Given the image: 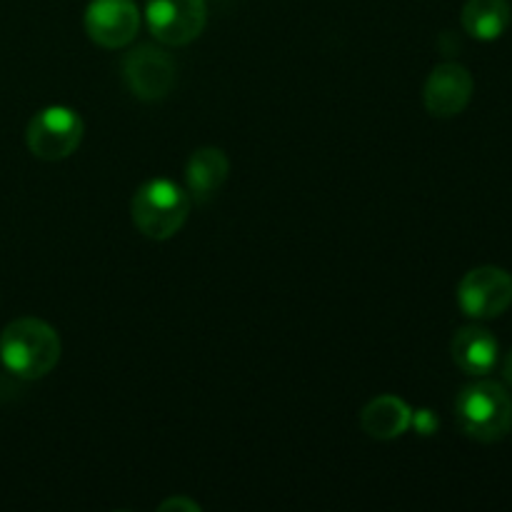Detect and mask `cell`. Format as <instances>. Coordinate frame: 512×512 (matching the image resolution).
Returning <instances> with one entry per match:
<instances>
[{"mask_svg": "<svg viewBox=\"0 0 512 512\" xmlns=\"http://www.w3.org/2000/svg\"><path fill=\"white\" fill-rule=\"evenodd\" d=\"M83 133V120L75 110L63 108V105H50V108H43L30 118L28 130H25V143L35 158L55 163V160L70 158L80 148Z\"/></svg>", "mask_w": 512, "mask_h": 512, "instance_id": "cell-4", "label": "cell"}, {"mask_svg": "<svg viewBox=\"0 0 512 512\" xmlns=\"http://www.w3.org/2000/svg\"><path fill=\"white\" fill-rule=\"evenodd\" d=\"M413 410L395 395H378L360 413V425L375 440H395L408 433Z\"/></svg>", "mask_w": 512, "mask_h": 512, "instance_id": "cell-12", "label": "cell"}, {"mask_svg": "<svg viewBox=\"0 0 512 512\" xmlns=\"http://www.w3.org/2000/svg\"><path fill=\"white\" fill-rule=\"evenodd\" d=\"M498 353L495 335L480 325L460 328L450 343V355H453L455 365L468 375H488L498 363Z\"/></svg>", "mask_w": 512, "mask_h": 512, "instance_id": "cell-10", "label": "cell"}, {"mask_svg": "<svg viewBox=\"0 0 512 512\" xmlns=\"http://www.w3.org/2000/svg\"><path fill=\"white\" fill-rule=\"evenodd\" d=\"M458 305L468 318H500L512 305V275L498 265H480L458 285Z\"/></svg>", "mask_w": 512, "mask_h": 512, "instance_id": "cell-5", "label": "cell"}, {"mask_svg": "<svg viewBox=\"0 0 512 512\" xmlns=\"http://www.w3.org/2000/svg\"><path fill=\"white\" fill-rule=\"evenodd\" d=\"M230 173L228 155L220 148H200L190 155L188 168H185V183L188 195L195 203H208L218 190L223 188Z\"/></svg>", "mask_w": 512, "mask_h": 512, "instance_id": "cell-11", "label": "cell"}, {"mask_svg": "<svg viewBox=\"0 0 512 512\" xmlns=\"http://www.w3.org/2000/svg\"><path fill=\"white\" fill-rule=\"evenodd\" d=\"M123 80L138 100H163L175 85V60L163 48L138 45L123 58Z\"/></svg>", "mask_w": 512, "mask_h": 512, "instance_id": "cell-7", "label": "cell"}, {"mask_svg": "<svg viewBox=\"0 0 512 512\" xmlns=\"http://www.w3.org/2000/svg\"><path fill=\"white\" fill-rule=\"evenodd\" d=\"M455 420L468 438L478 443H498L512 430V398L493 380L465 385L455 400Z\"/></svg>", "mask_w": 512, "mask_h": 512, "instance_id": "cell-2", "label": "cell"}, {"mask_svg": "<svg viewBox=\"0 0 512 512\" xmlns=\"http://www.w3.org/2000/svg\"><path fill=\"white\" fill-rule=\"evenodd\" d=\"M145 18L155 40L180 48L200 38L208 23V5L205 0H148Z\"/></svg>", "mask_w": 512, "mask_h": 512, "instance_id": "cell-6", "label": "cell"}, {"mask_svg": "<svg viewBox=\"0 0 512 512\" xmlns=\"http://www.w3.org/2000/svg\"><path fill=\"white\" fill-rule=\"evenodd\" d=\"M138 28L135 0H90L85 8V33L100 48H125L135 40Z\"/></svg>", "mask_w": 512, "mask_h": 512, "instance_id": "cell-8", "label": "cell"}, {"mask_svg": "<svg viewBox=\"0 0 512 512\" xmlns=\"http://www.w3.org/2000/svg\"><path fill=\"white\" fill-rule=\"evenodd\" d=\"M473 75L458 63H443L433 68L423 88V103L433 118H455L468 108L473 98Z\"/></svg>", "mask_w": 512, "mask_h": 512, "instance_id": "cell-9", "label": "cell"}, {"mask_svg": "<svg viewBox=\"0 0 512 512\" xmlns=\"http://www.w3.org/2000/svg\"><path fill=\"white\" fill-rule=\"evenodd\" d=\"M503 378L505 383L512 385V350L508 355H505V363H503Z\"/></svg>", "mask_w": 512, "mask_h": 512, "instance_id": "cell-16", "label": "cell"}, {"mask_svg": "<svg viewBox=\"0 0 512 512\" xmlns=\"http://www.w3.org/2000/svg\"><path fill=\"white\" fill-rule=\"evenodd\" d=\"M508 23V0H468L463 5V28L475 40H498Z\"/></svg>", "mask_w": 512, "mask_h": 512, "instance_id": "cell-13", "label": "cell"}, {"mask_svg": "<svg viewBox=\"0 0 512 512\" xmlns=\"http://www.w3.org/2000/svg\"><path fill=\"white\" fill-rule=\"evenodd\" d=\"M60 353V335L45 320H13L0 335V360L10 373L23 380L45 378L58 365Z\"/></svg>", "mask_w": 512, "mask_h": 512, "instance_id": "cell-1", "label": "cell"}, {"mask_svg": "<svg viewBox=\"0 0 512 512\" xmlns=\"http://www.w3.org/2000/svg\"><path fill=\"white\" fill-rule=\"evenodd\" d=\"M410 428L418 430L420 435H433L435 430H438V418H435L430 410H418V413H413Z\"/></svg>", "mask_w": 512, "mask_h": 512, "instance_id": "cell-14", "label": "cell"}, {"mask_svg": "<svg viewBox=\"0 0 512 512\" xmlns=\"http://www.w3.org/2000/svg\"><path fill=\"white\" fill-rule=\"evenodd\" d=\"M160 510H188V512H195V510H200V505L195 503V500H188V498H170V500H165L163 505H160Z\"/></svg>", "mask_w": 512, "mask_h": 512, "instance_id": "cell-15", "label": "cell"}, {"mask_svg": "<svg viewBox=\"0 0 512 512\" xmlns=\"http://www.w3.org/2000/svg\"><path fill=\"white\" fill-rule=\"evenodd\" d=\"M190 195L170 180L158 178L140 185L130 203L133 223L145 238L168 240L180 233L190 215Z\"/></svg>", "mask_w": 512, "mask_h": 512, "instance_id": "cell-3", "label": "cell"}]
</instances>
